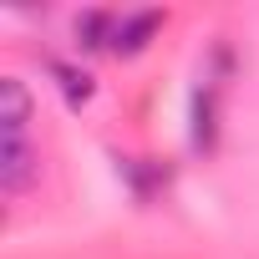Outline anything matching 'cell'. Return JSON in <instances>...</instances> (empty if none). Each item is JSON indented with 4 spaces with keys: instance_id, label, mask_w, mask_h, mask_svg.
Listing matches in <instances>:
<instances>
[{
    "instance_id": "6da1fadb",
    "label": "cell",
    "mask_w": 259,
    "mask_h": 259,
    "mask_svg": "<svg viewBox=\"0 0 259 259\" xmlns=\"http://www.w3.org/2000/svg\"><path fill=\"white\" fill-rule=\"evenodd\" d=\"M36 178V153L26 148V138H6V153H0V188L6 193H26Z\"/></svg>"
},
{
    "instance_id": "7a4b0ae2",
    "label": "cell",
    "mask_w": 259,
    "mask_h": 259,
    "mask_svg": "<svg viewBox=\"0 0 259 259\" xmlns=\"http://www.w3.org/2000/svg\"><path fill=\"white\" fill-rule=\"evenodd\" d=\"M158 26H163V11H138V16H127V21L112 31V51H117V56H138V51L158 36Z\"/></svg>"
},
{
    "instance_id": "3957f363",
    "label": "cell",
    "mask_w": 259,
    "mask_h": 259,
    "mask_svg": "<svg viewBox=\"0 0 259 259\" xmlns=\"http://www.w3.org/2000/svg\"><path fill=\"white\" fill-rule=\"evenodd\" d=\"M0 122H6V138H21V127L31 122V92L16 76L0 81Z\"/></svg>"
},
{
    "instance_id": "277c9868",
    "label": "cell",
    "mask_w": 259,
    "mask_h": 259,
    "mask_svg": "<svg viewBox=\"0 0 259 259\" xmlns=\"http://www.w3.org/2000/svg\"><path fill=\"white\" fill-rule=\"evenodd\" d=\"M56 76H61V92H66V102H71V107L92 97V76H87V71H71V66H56Z\"/></svg>"
},
{
    "instance_id": "5b68a950",
    "label": "cell",
    "mask_w": 259,
    "mask_h": 259,
    "mask_svg": "<svg viewBox=\"0 0 259 259\" xmlns=\"http://www.w3.org/2000/svg\"><path fill=\"white\" fill-rule=\"evenodd\" d=\"M193 117H198V122H193V143L208 148V143H213V102H208V92L193 102Z\"/></svg>"
},
{
    "instance_id": "8992f818",
    "label": "cell",
    "mask_w": 259,
    "mask_h": 259,
    "mask_svg": "<svg viewBox=\"0 0 259 259\" xmlns=\"http://www.w3.org/2000/svg\"><path fill=\"white\" fill-rule=\"evenodd\" d=\"M107 26H112V16H107V11H92V16H81V21H76V36H81V46H102Z\"/></svg>"
}]
</instances>
